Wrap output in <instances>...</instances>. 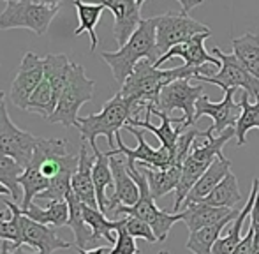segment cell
<instances>
[{
    "instance_id": "cell-6",
    "label": "cell",
    "mask_w": 259,
    "mask_h": 254,
    "mask_svg": "<svg viewBox=\"0 0 259 254\" xmlns=\"http://www.w3.org/2000/svg\"><path fill=\"white\" fill-rule=\"evenodd\" d=\"M96 90V81L87 78L85 67L79 64H72L71 76L67 85L64 87L58 104L55 108L53 115L48 118L52 124H62L65 127H78L79 125V110L83 104L90 103Z\"/></svg>"
},
{
    "instance_id": "cell-37",
    "label": "cell",
    "mask_w": 259,
    "mask_h": 254,
    "mask_svg": "<svg viewBox=\"0 0 259 254\" xmlns=\"http://www.w3.org/2000/svg\"><path fill=\"white\" fill-rule=\"evenodd\" d=\"M115 233H116V242L111 247V254H140L136 238L125 230V224H122Z\"/></svg>"
},
{
    "instance_id": "cell-39",
    "label": "cell",
    "mask_w": 259,
    "mask_h": 254,
    "mask_svg": "<svg viewBox=\"0 0 259 254\" xmlns=\"http://www.w3.org/2000/svg\"><path fill=\"white\" fill-rule=\"evenodd\" d=\"M0 254H39L37 251L32 252V251H27L25 247H18L14 249L13 245L9 244V242L2 240V247H0Z\"/></svg>"
},
{
    "instance_id": "cell-38",
    "label": "cell",
    "mask_w": 259,
    "mask_h": 254,
    "mask_svg": "<svg viewBox=\"0 0 259 254\" xmlns=\"http://www.w3.org/2000/svg\"><path fill=\"white\" fill-rule=\"evenodd\" d=\"M252 251H254V230H252V226H249V233H247L245 238H242V242L233 249L231 254H252Z\"/></svg>"
},
{
    "instance_id": "cell-2",
    "label": "cell",
    "mask_w": 259,
    "mask_h": 254,
    "mask_svg": "<svg viewBox=\"0 0 259 254\" xmlns=\"http://www.w3.org/2000/svg\"><path fill=\"white\" fill-rule=\"evenodd\" d=\"M101 59L109 65L113 78L118 85L125 83V79L133 74L134 67L141 60H150L155 65L160 59L157 48V16L141 20L136 32L118 52H103Z\"/></svg>"
},
{
    "instance_id": "cell-42",
    "label": "cell",
    "mask_w": 259,
    "mask_h": 254,
    "mask_svg": "<svg viewBox=\"0 0 259 254\" xmlns=\"http://www.w3.org/2000/svg\"><path fill=\"white\" fill-rule=\"evenodd\" d=\"M0 196H11V191L6 186H2V184H0Z\"/></svg>"
},
{
    "instance_id": "cell-47",
    "label": "cell",
    "mask_w": 259,
    "mask_h": 254,
    "mask_svg": "<svg viewBox=\"0 0 259 254\" xmlns=\"http://www.w3.org/2000/svg\"><path fill=\"white\" fill-rule=\"evenodd\" d=\"M159 254H167V252H166V251H162V252H159Z\"/></svg>"
},
{
    "instance_id": "cell-8",
    "label": "cell",
    "mask_w": 259,
    "mask_h": 254,
    "mask_svg": "<svg viewBox=\"0 0 259 254\" xmlns=\"http://www.w3.org/2000/svg\"><path fill=\"white\" fill-rule=\"evenodd\" d=\"M211 53L221 60V69H219V72H215L213 76L198 74L194 79H198L199 83H213V85H217L219 89H222V90L242 89L243 92L249 94L250 99H257L259 79L254 78L235 55L224 53L221 48H213Z\"/></svg>"
},
{
    "instance_id": "cell-36",
    "label": "cell",
    "mask_w": 259,
    "mask_h": 254,
    "mask_svg": "<svg viewBox=\"0 0 259 254\" xmlns=\"http://www.w3.org/2000/svg\"><path fill=\"white\" fill-rule=\"evenodd\" d=\"M127 221H125V230L133 235L134 238H143L147 240L148 244H155L157 237L152 230V226L148 223H145L143 219H138V217H133V216H125Z\"/></svg>"
},
{
    "instance_id": "cell-22",
    "label": "cell",
    "mask_w": 259,
    "mask_h": 254,
    "mask_svg": "<svg viewBox=\"0 0 259 254\" xmlns=\"http://www.w3.org/2000/svg\"><path fill=\"white\" fill-rule=\"evenodd\" d=\"M65 201L69 203V221L67 226L74 233L76 247L79 249H96V244L99 240L96 238L94 231L87 224L85 217H83V203L78 199V196L72 192V189L67 192Z\"/></svg>"
},
{
    "instance_id": "cell-45",
    "label": "cell",
    "mask_w": 259,
    "mask_h": 254,
    "mask_svg": "<svg viewBox=\"0 0 259 254\" xmlns=\"http://www.w3.org/2000/svg\"><path fill=\"white\" fill-rule=\"evenodd\" d=\"M252 254H259V244H254V251Z\"/></svg>"
},
{
    "instance_id": "cell-13",
    "label": "cell",
    "mask_w": 259,
    "mask_h": 254,
    "mask_svg": "<svg viewBox=\"0 0 259 254\" xmlns=\"http://www.w3.org/2000/svg\"><path fill=\"white\" fill-rule=\"evenodd\" d=\"M236 90L238 89L224 90V97H222L221 103H213L208 96L199 97V101L196 103V120L201 117H210L213 120V125H210L208 129L215 136L228 131L229 127H235L240 115H242V106L235 101Z\"/></svg>"
},
{
    "instance_id": "cell-19",
    "label": "cell",
    "mask_w": 259,
    "mask_h": 254,
    "mask_svg": "<svg viewBox=\"0 0 259 254\" xmlns=\"http://www.w3.org/2000/svg\"><path fill=\"white\" fill-rule=\"evenodd\" d=\"M94 162H96V155L89 154V147L87 141L81 140V147H79V164L76 173L72 175L71 180V189L78 196V199L87 206L92 208H99L97 205V196H96V186H94Z\"/></svg>"
},
{
    "instance_id": "cell-31",
    "label": "cell",
    "mask_w": 259,
    "mask_h": 254,
    "mask_svg": "<svg viewBox=\"0 0 259 254\" xmlns=\"http://www.w3.org/2000/svg\"><path fill=\"white\" fill-rule=\"evenodd\" d=\"M83 217H85L87 224L90 226V230L94 231L97 240H104L108 244H113L115 245L116 242V237H113L116 230H118L122 224H125V219H118V221H109L106 217L104 212H101L99 208H92V206H87L83 205Z\"/></svg>"
},
{
    "instance_id": "cell-26",
    "label": "cell",
    "mask_w": 259,
    "mask_h": 254,
    "mask_svg": "<svg viewBox=\"0 0 259 254\" xmlns=\"http://www.w3.org/2000/svg\"><path fill=\"white\" fill-rule=\"evenodd\" d=\"M235 217L236 216H231V217H228V219L221 221V223L211 224V226H208V228H203V230L191 231L185 247H187L192 254H213V247H215V244H217L219 238H221L222 230H224L228 224H231V221L235 219Z\"/></svg>"
},
{
    "instance_id": "cell-14",
    "label": "cell",
    "mask_w": 259,
    "mask_h": 254,
    "mask_svg": "<svg viewBox=\"0 0 259 254\" xmlns=\"http://www.w3.org/2000/svg\"><path fill=\"white\" fill-rule=\"evenodd\" d=\"M45 79V64L42 57H37L35 53L27 52L21 59L20 69L11 85V103L20 110L27 111V104L34 90L39 87V83Z\"/></svg>"
},
{
    "instance_id": "cell-43",
    "label": "cell",
    "mask_w": 259,
    "mask_h": 254,
    "mask_svg": "<svg viewBox=\"0 0 259 254\" xmlns=\"http://www.w3.org/2000/svg\"><path fill=\"white\" fill-rule=\"evenodd\" d=\"M6 2H7V0H6ZM39 2L50 4V6H58V4H60V0H39Z\"/></svg>"
},
{
    "instance_id": "cell-41",
    "label": "cell",
    "mask_w": 259,
    "mask_h": 254,
    "mask_svg": "<svg viewBox=\"0 0 259 254\" xmlns=\"http://www.w3.org/2000/svg\"><path fill=\"white\" fill-rule=\"evenodd\" d=\"M76 251H78L79 254H111V247H108V245H101V247H96V249L76 247Z\"/></svg>"
},
{
    "instance_id": "cell-30",
    "label": "cell",
    "mask_w": 259,
    "mask_h": 254,
    "mask_svg": "<svg viewBox=\"0 0 259 254\" xmlns=\"http://www.w3.org/2000/svg\"><path fill=\"white\" fill-rule=\"evenodd\" d=\"M96 154V162H94L92 177H94V186H96V196H97V205H99L101 212L106 214V206H108V198L106 194L108 187L113 186V172L111 164H109V155L106 152H101L99 148L94 150Z\"/></svg>"
},
{
    "instance_id": "cell-9",
    "label": "cell",
    "mask_w": 259,
    "mask_h": 254,
    "mask_svg": "<svg viewBox=\"0 0 259 254\" xmlns=\"http://www.w3.org/2000/svg\"><path fill=\"white\" fill-rule=\"evenodd\" d=\"M208 25L194 20L184 13H166L157 16V48L160 57L166 55L173 46L189 41L194 35L208 34Z\"/></svg>"
},
{
    "instance_id": "cell-5",
    "label": "cell",
    "mask_w": 259,
    "mask_h": 254,
    "mask_svg": "<svg viewBox=\"0 0 259 254\" xmlns=\"http://www.w3.org/2000/svg\"><path fill=\"white\" fill-rule=\"evenodd\" d=\"M127 168H129V173L133 175V179L136 180L138 187H140V199L133 206H118L113 214H123V216H133L138 217V219H143L145 223H148L152 226L157 240L166 242L173 224L184 221V216H182V212L173 214V212H167V210L157 208L155 199L150 192L145 173L136 164H127Z\"/></svg>"
},
{
    "instance_id": "cell-1",
    "label": "cell",
    "mask_w": 259,
    "mask_h": 254,
    "mask_svg": "<svg viewBox=\"0 0 259 254\" xmlns=\"http://www.w3.org/2000/svg\"><path fill=\"white\" fill-rule=\"evenodd\" d=\"M198 74L201 76H213L215 69L205 67H189V65H180L175 69H159L155 67L150 60H141L134 67L133 74L125 79V83L120 89L125 99H129L134 106V113L145 111L147 106H155L162 89L177 79H191Z\"/></svg>"
},
{
    "instance_id": "cell-33",
    "label": "cell",
    "mask_w": 259,
    "mask_h": 254,
    "mask_svg": "<svg viewBox=\"0 0 259 254\" xmlns=\"http://www.w3.org/2000/svg\"><path fill=\"white\" fill-rule=\"evenodd\" d=\"M250 97L247 92L242 94L240 99V106H242V115H240L238 122L235 125V136H236V145L243 147L247 143V133L250 129L259 131V97L256 103L250 104Z\"/></svg>"
},
{
    "instance_id": "cell-12",
    "label": "cell",
    "mask_w": 259,
    "mask_h": 254,
    "mask_svg": "<svg viewBox=\"0 0 259 254\" xmlns=\"http://www.w3.org/2000/svg\"><path fill=\"white\" fill-rule=\"evenodd\" d=\"M123 129H127L131 134H134L138 140V147L136 148H129L127 145H123L120 133L116 134V147L113 150H108V155H125L127 164H145L150 166L155 170H166L173 164V154H171L167 148L160 147V148H152L150 145L145 140V131L143 129H136L133 125H125Z\"/></svg>"
},
{
    "instance_id": "cell-25",
    "label": "cell",
    "mask_w": 259,
    "mask_h": 254,
    "mask_svg": "<svg viewBox=\"0 0 259 254\" xmlns=\"http://www.w3.org/2000/svg\"><path fill=\"white\" fill-rule=\"evenodd\" d=\"M42 64H45V78L50 81L55 96L58 99L64 87L67 85L74 62H71V59L67 55H64V53H57V55L50 53V55L42 57Z\"/></svg>"
},
{
    "instance_id": "cell-16",
    "label": "cell",
    "mask_w": 259,
    "mask_h": 254,
    "mask_svg": "<svg viewBox=\"0 0 259 254\" xmlns=\"http://www.w3.org/2000/svg\"><path fill=\"white\" fill-rule=\"evenodd\" d=\"M109 164H111L113 172V187H115V191L108 198L106 214L115 212L118 206H133L140 199V187H138L136 180L129 173L127 161H122L116 155H109Z\"/></svg>"
},
{
    "instance_id": "cell-7",
    "label": "cell",
    "mask_w": 259,
    "mask_h": 254,
    "mask_svg": "<svg viewBox=\"0 0 259 254\" xmlns=\"http://www.w3.org/2000/svg\"><path fill=\"white\" fill-rule=\"evenodd\" d=\"M6 9L0 13V30L28 28L35 35H45L50 23L58 14V6H50L35 0H7Z\"/></svg>"
},
{
    "instance_id": "cell-28",
    "label": "cell",
    "mask_w": 259,
    "mask_h": 254,
    "mask_svg": "<svg viewBox=\"0 0 259 254\" xmlns=\"http://www.w3.org/2000/svg\"><path fill=\"white\" fill-rule=\"evenodd\" d=\"M27 217L39 224H46V226L60 228L65 226L69 221V203L65 201H50L46 208H41L35 203H32L28 208L21 210Z\"/></svg>"
},
{
    "instance_id": "cell-11",
    "label": "cell",
    "mask_w": 259,
    "mask_h": 254,
    "mask_svg": "<svg viewBox=\"0 0 259 254\" xmlns=\"http://www.w3.org/2000/svg\"><path fill=\"white\" fill-rule=\"evenodd\" d=\"M205 89L201 85H191V79H177L162 89L155 110L169 115L175 110H180L185 125H194L196 122V103L199 97L205 96Z\"/></svg>"
},
{
    "instance_id": "cell-23",
    "label": "cell",
    "mask_w": 259,
    "mask_h": 254,
    "mask_svg": "<svg viewBox=\"0 0 259 254\" xmlns=\"http://www.w3.org/2000/svg\"><path fill=\"white\" fill-rule=\"evenodd\" d=\"M231 172V161L226 159L224 155H221L219 159H215L213 164L206 170L201 175V179L194 184V187L187 194L184 203H199L210 194L219 184L224 180V177Z\"/></svg>"
},
{
    "instance_id": "cell-10",
    "label": "cell",
    "mask_w": 259,
    "mask_h": 254,
    "mask_svg": "<svg viewBox=\"0 0 259 254\" xmlns=\"http://www.w3.org/2000/svg\"><path fill=\"white\" fill-rule=\"evenodd\" d=\"M39 141H41L39 136H34L28 131L14 125L7 113L6 103L0 106V154L9 155L18 164L27 168L34 157Z\"/></svg>"
},
{
    "instance_id": "cell-21",
    "label": "cell",
    "mask_w": 259,
    "mask_h": 254,
    "mask_svg": "<svg viewBox=\"0 0 259 254\" xmlns=\"http://www.w3.org/2000/svg\"><path fill=\"white\" fill-rule=\"evenodd\" d=\"M257 191H259V179H254L252 187H250V194H249V198H247L245 205H243V208L240 210L238 216L231 221L228 233L217 240V244H215V247H213V254H231L233 249L242 242L243 223H245L247 217H250V210H252L254 201H256Z\"/></svg>"
},
{
    "instance_id": "cell-40",
    "label": "cell",
    "mask_w": 259,
    "mask_h": 254,
    "mask_svg": "<svg viewBox=\"0 0 259 254\" xmlns=\"http://www.w3.org/2000/svg\"><path fill=\"white\" fill-rule=\"evenodd\" d=\"M178 4H180V7H182V13L184 14H189L191 13L194 7H198V6H201L205 0H177Z\"/></svg>"
},
{
    "instance_id": "cell-44",
    "label": "cell",
    "mask_w": 259,
    "mask_h": 254,
    "mask_svg": "<svg viewBox=\"0 0 259 254\" xmlns=\"http://www.w3.org/2000/svg\"><path fill=\"white\" fill-rule=\"evenodd\" d=\"M4 97H6V96H4V92L0 90V106H2V104L6 103V99H4Z\"/></svg>"
},
{
    "instance_id": "cell-32",
    "label": "cell",
    "mask_w": 259,
    "mask_h": 254,
    "mask_svg": "<svg viewBox=\"0 0 259 254\" xmlns=\"http://www.w3.org/2000/svg\"><path fill=\"white\" fill-rule=\"evenodd\" d=\"M242 199H243V196L238 187V179L235 177V173L229 172L228 175L224 177V180L199 203H206V205H211V206L235 208L236 203H240Z\"/></svg>"
},
{
    "instance_id": "cell-18",
    "label": "cell",
    "mask_w": 259,
    "mask_h": 254,
    "mask_svg": "<svg viewBox=\"0 0 259 254\" xmlns=\"http://www.w3.org/2000/svg\"><path fill=\"white\" fill-rule=\"evenodd\" d=\"M210 35H211V32H208V34H199V35H194L192 39H189V41L182 43V45L173 46L166 55H162L157 60L155 67L167 62L169 59H175V57L184 59L185 65H189V67H205V65L221 67V60L215 55L211 57L205 48V39H208Z\"/></svg>"
},
{
    "instance_id": "cell-46",
    "label": "cell",
    "mask_w": 259,
    "mask_h": 254,
    "mask_svg": "<svg viewBox=\"0 0 259 254\" xmlns=\"http://www.w3.org/2000/svg\"><path fill=\"white\" fill-rule=\"evenodd\" d=\"M145 2H147V0H138V4H140V6H143Z\"/></svg>"
},
{
    "instance_id": "cell-3",
    "label": "cell",
    "mask_w": 259,
    "mask_h": 254,
    "mask_svg": "<svg viewBox=\"0 0 259 254\" xmlns=\"http://www.w3.org/2000/svg\"><path fill=\"white\" fill-rule=\"evenodd\" d=\"M235 136V127H229L222 134L215 136L210 129L203 131L201 136L196 140L194 147H192L191 154L182 164V179L177 187V199H175L173 214L180 212V206L184 205L185 198L194 187V184L201 179V175L213 164L215 159L222 155V147L228 143L231 138Z\"/></svg>"
},
{
    "instance_id": "cell-29",
    "label": "cell",
    "mask_w": 259,
    "mask_h": 254,
    "mask_svg": "<svg viewBox=\"0 0 259 254\" xmlns=\"http://www.w3.org/2000/svg\"><path fill=\"white\" fill-rule=\"evenodd\" d=\"M76 11H78V20L79 25L74 30V35H79L83 32H89L90 35V52H96L97 45H99V37L96 34V25L99 23L101 14L106 7L103 4H85L81 0H72Z\"/></svg>"
},
{
    "instance_id": "cell-34",
    "label": "cell",
    "mask_w": 259,
    "mask_h": 254,
    "mask_svg": "<svg viewBox=\"0 0 259 254\" xmlns=\"http://www.w3.org/2000/svg\"><path fill=\"white\" fill-rule=\"evenodd\" d=\"M57 104H58L57 96H55L50 81L45 78L41 83H39L37 89L34 90V94L30 96V99H28L27 111H30V113H39L45 118H50L53 115Z\"/></svg>"
},
{
    "instance_id": "cell-20",
    "label": "cell",
    "mask_w": 259,
    "mask_h": 254,
    "mask_svg": "<svg viewBox=\"0 0 259 254\" xmlns=\"http://www.w3.org/2000/svg\"><path fill=\"white\" fill-rule=\"evenodd\" d=\"M240 210L226 208V206H211L206 203H184V223L187 226L189 233L208 228L211 224H217L221 221L228 219L231 216H238Z\"/></svg>"
},
{
    "instance_id": "cell-27",
    "label": "cell",
    "mask_w": 259,
    "mask_h": 254,
    "mask_svg": "<svg viewBox=\"0 0 259 254\" xmlns=\"http://www.w3.org/2000/svg\"><path fill=\"white\" fill-rule=\"evenodd\" d=\"M233 55L242 62L243 67L259 79V35L257 34H243L235 37L231 43Z\"/></svg>"
},
{
    "instance_id": "cell-24",
    "label": "cell",
    "mask_w": 259,
    "mask_h": 254,
    "mask_svg": "<svg viewBox=\"0 0 259 254\" xmlns=\"http://www.w3.org/2000/svg\"><path fill=\"white\" fill-rule=\"evenodd\" d=\"M138 168L145 173L148 180V187L154 196V199H159L162 196L169 194L171 191H177L182 179V166H169L166 170H155L150 166L138 164Z\"/></svg>"
},
{
    "instance_id": "cell-35",
    "label": "cell",
    "mask_w": 259,
    "mask_h": 254,
    "mask_svg": "<svg viewBox=\"0 0 259 254\" xmlns=\"http://www.w3.org/2000/svg\"><path fill=\"white\" fill-rule=\"evenodd\" d=\"M23 172H25V168L21 164H18L13 157L0 154V184L6 186L7 189L11 191V198H13V201L14 203L20 201V205H21L23 196H21V192H20L21 186H20L18 180H20V177Z\"/></svg>"
},
{
    "instance_id": "cell-17",
    "label": "cell",
    "mask_w": 259,
    "mask_h": 254,
    "mask_svg": "<svg viewBox=\"0 0 259 254\" xmlns=\"http://www.w3.org/2000/svg\"><path fill=\"white\" fill-rule=\"evenodd\" d=\"M101 4L113 13V18H115L113 35L116 39V45L122 48L143 20L141 6L138 4V0H101Z\"/></svg>"
},
{
    "instance_id": "cell-15",
    "label": "cell",
    "mask_w": 259,
    "mask_h": 254,
    "mask_svg": "<svg viewBox=\"0 0 259 254\" xmlns=\"http://www.w3.org/2000/svg\"><path fill=\"white\" fill-rule=\"evenodd\" d=\"M18 223H20V233H21V244L28 245V247L37 249L39 254H53L58 249H69L71 244L62 240L57 233H55L53 226H46V224H39L27 217L20 208V216H18Z\"/></svg>"
},
{
    "instance_id": "cell-4",
    "label": "cell",
    "mask_w": 259,
    "mask_h": 254,
    "mask_svg": "<svg viewBox=\"0 0 259 254\" xmlns=\"http://www.w3.org/2000/svg\"><path fill=\"white\" fill-rule=\"evenodd\" d=\"M131 118H136L134 106L129 99L116 92L108 103H104L103 110L99 113L89 115V117H79V134L83 141H89L92 150H97V138L104 136L108 140L109 150H113L116 143V134L120 129L127 125Z\"/></svg>"
}]
</instances>
